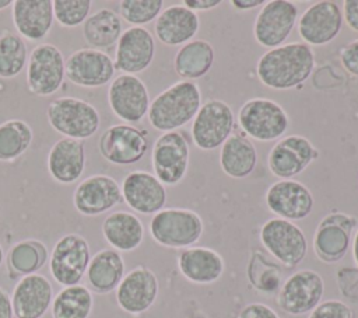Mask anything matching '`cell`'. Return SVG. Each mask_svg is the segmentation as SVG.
I'll return each instance as SVG.
<instances>
[{
	"mask_svg": "<svg viewBox=\"0 0 358 318\" xmlns=\"http://www.w3.org/2000/svg\"><path fill=\"white\" fill-rule=\"evenodd\" d=\"M315 70V53L303 42H291L264 52L256 63L260 83L273 90H291Z\"/></svg>",
	"mask_w": 358,
	"mask_h": 318,
	"instance_id": "6da1fadb",
	"label": "cell"
},
{
	"mask_svg": "<svg viewBox=\"0 0 358 318\" xmlns=\"http://www.w3.org/2000/svg\"><path fill=\"white\" fill-rule=\"evenodd\" d=\"M201 106V91L194 81L180 80L159 92L148 108L150 125L162 133L175 132L194 119Z\"/></svg>",
	"mask_w": 358,
	"mask_h": 318,
	"instance_id": "7a4b0ae2",
	"label": "cell"
},
{
	"mask_svg": "<svg viewBox=\"0 0 358 318\" xmlns=\"http://www.w3.org/2000/svg\"><path fill=\"white\" fill-rule=\"evenodd\" d=\"M46 118L53 130L67 139L85 140L92 137L99 126L98 109L88 101L74 97H60L49 102Z\"/></svg>",
	"mask_w": 358,
	"mask_h": 318,
	"instance_id": "3957f363",
	"label": "cell"
},
{
	"mask_svg": "<svg viewBox=\"0 0 358 318\" xmlns=\"http://www.w3.org/2000/svg\"><path fill=\"white\" fill-rule=\"evenodd\" d=\"M238 126L245 136L267 143L285 134L289 118L278 102L256 97L245 101L239 108Z\"/></svg>",
	"mask_w": 358,
	"mask_h": 318,
	"instance_id": "277c9868",
	"label": "cell"
},
{
	"mask_svg": "<svg viewBox=\"0 0 358 318\" xmlns=\"http://www.w3.org/2000/svg\"><path fill=\"white\" fill-rule=\"evenodd\" d=\"M204 224L201 217L183 207L162 209L150 220L152 240L166 248H189L201 237Z\"/></svg>",
	"mask_w": 358,
	"mask_h": 318,
	"instance_id": "5b68a950",
	"label": "cell"
},
{
	"mask_svg": "<svg viewBox=\"0 0 358 318\" xmlns=\"http://www.w3.org/2000/svg\"><path fill=\"white\" fill-rule=\"evenodd\" d=\"M66 78V59L53 43H38L28 55L27 85L31 94L49 97L56 94Z\"/></svg>",
	"mask_w": 358,
	"mask_h": 318,
	"instance_id": "8992f818",
	"label": "cell"
},
{
	"mask_svg": "<svg viewBox=\"0 0 358 318\" xmlns=\"http://www.w3.org/2000/svg\"><path fill=\"white\" fill-rule=\"evenodd\" d=\"M91 261L88 241L76 233L60 237L49 255V272L63 287L80 284Z\"/></svg>",
	"mask_w": 358,
	"mask_h": 318,
	"instance_id": "52a82bcc",
	"label": "cell"
},
{
	"mask_svg": "<svg viewBox=\"0 0 358 318\" xmlns=\"http://www.w3.org/2000/svg\"><path fill=\"white\" fill-rule=\"evenodd\" d=\"M235 115L232 108L222 99H208L201 104L192 120L190 134L197 148L211 151L221 147L234 133Z\"/></svg>",
	"mask_w": 358,
	"mask_h": 318,
	"instance_id": "ba28073f",
	"label": "cell"
},
{
	"mask_svg": "<svg viewBox=\"0 0 358 318\" xmlns=\"http://www.w3.org/2000/svg\"><path fill=\"white\" fill-rule=\"evenodd\" d=\"M259 237L264 249L285 268L299 265L306 256V237L294 221L280 217L268 219L262 226Z\"/></svg>",
	"mask_w": 358,
	"mask_h": 318,
	"instance_id": "9c48e42d",
	"label": "cell"
},
{
	"mask_svg": "<svg viewBox=\"0 0 358 318\" xmlns=\"http://www.w3.org/2000/svg\"><path fill=\"white\" fill-rule=\"evenodd\" d=\"M189 158V143L183 133L178 130L162 133L152 144V171L164 185L175 186L186 177Z\"/></svg>",
	"mask_w": 358,
	"mask_h": 318,
	"instance_id": "30bf717a",
	"label": "cell"
},
{
	"mask_svg": "<svg viewBox=\"0 0 358 318\" xmlns=\"http://www.w3.org/2000/svg\"><path fill=\"white\" fill-rule=\"evenodd\" d=\"M150 148L148 133L127 123L109 126L98 141L101 155L113 165H131L144 158Z\"/></svg>",
	"mask_w": 358,
	"mask_h": 318,
	"instance_id": "8fae6325",
	"label": "cell"
},
{
	"mask_svg": "<svg viewBox=\"0 0 358 318\" xmlns=\"http://www.w3.org/2000/svg\"><path fill=\"white\" fill-rule=\"evenodd\" d=\"M324 282L313 269H301L288 276L277 294L278 307L289 315H303L322 303Z\"/></svg>",
	"mask_w": 358,
	"mask_h": 318,
	"instance_id": "7c38bea8",
	"label": "cell"
},
{
	"mask_svg": "<svg viewBox=\"0 0 358 318\" xmlns=\"http://www.w3.org/2000/svg\"><path fill=\"white\" fill-rule=\"evenodd\" d=\"M319 158V150L301 134H288L278 139L267 155L270 172L280 179H292Z\"/></svg>",
	"mask_w": 358,
	"mask_h": 318,
	"instance_id": "4fadbf2b",
	"label": "cell"
},
{
	"mask_svg": "<svg viewBox=\"0 0 358 318\" xmlns=\"http://www.w3.org/2000/svg\"><path fill=\"white\" fill-rule=\"evenodd\" d=\"M298 18V6L288 0L266 1L253 22L255 41L267 49L281 46L291 35Z\"/></svg>",
	"mask_w": 358,
	"mask_h": 318,
	"instance_id": "5bb4252c",
	"label": "cell"
},
{
	"mask_svg": "<svg viewBox=\"0 0 358 318\" xmlns=\"http://www.w3.org/2000/svg\"><path fill=\"white\" fill-rule=\"evenodd\" d=\"M357 224V217L347 213L331 212L326 214L319 221L313 234L315 255L326 263L343 259L350 248L351 235Z\"/></svg>",
	"mask_w": 358,
	"mask_h": 318,
	"instance_id": "9a60e30c",
	"label": "cell"
},
{
	"mask_svg": "<svg viewBox=\"0 0 358 318\" xmlns=\"http://www.w3.org/2000/svg\"><path fill=\"white\" fill-rule=\"evenodd\" d=\"M108 102L116 118L131 125L141 122L148 113L150 94L140 77L120 74L109 84Z\"/></svg>",
	"mask_w": 358,
	"mask_h": 318,
	"instance_id": "2e32d148",
	"label": "cell"
},
{
	"mask_svg": "<svg viewBox=\"0 0 358 318\" xmlns=\"http://www.w3.org/2000/svg\"><path fill=\"white\" fill-rule=\"evenodd\" d=\"M116 73L113 59L105 50L83 48L66 59V77L84 88H98L109 84Z\"/></svg>",
	"mask_w": 358,
	"mask_h": 318,
	"instance_id": "e0dca14e",
	"label": "cell"
},
{
	"mask_svg": "<svg viewBox=\"0 0 358 318\" xmlns=\"http://www.w3.org/2000/svg\"><path fill=\"white\" fill-rule=\"evenodd\" d=\"M123 202L119 182L106 174L83 179L73 192L74 209L83 216H99Z\"/></svg>",
	"mask_w": 358,
	"mask_h": 318,
	"instance_id": "ac0fdd59",
	"label": "cell"
},
{
	"mask_svg": "<svg viewBox=\"0 0 358 318\" xmlns=\"http://www.w3.org/2000/svg\"><path fill=\"white\" fill-rule=\"evenodd\" d=\"M343 27V14L337 3L322 0L310 4L298 18V34L303 43L322 46L337 38Z\"/></svg>",
	"mask_w": 358,
	"mask_h": 318,
	"instance_id": "d6986e66",
	"label": "cell"
},
{
	"mask_svg": "<svg viewBox=\"0 0 358 318\" xmlns=\"http://www.w3.org/2000/svg\"><path fill=\"white\" fill-rule=\"evenodd\" d=\"M264 200L271 213L289 221L306 219L315 205L310 189L295 179L273 182L266 191Z\"/></svg>",
	"mask_w": 358,
	"mask_h": 318,
	"instance_id": "ffe728a7",
	"label": "cell"
},
{
	"mask_svg": "<svg viewBox=\"0 0 358 318\" xmlns=\"http://www.w3.org/2000/svg\"><path fill=\"white\" fill-rule=\"evenodd\" d=\"M155 56V41L152 34L144 27H130L124 29L116 43L115 69L123 74L141 73L147 70Z\"/></svg>",
	"mask_w": 358,
	"mask_h": 318,
	"instance_id": "44dd1931",
	"label": "cell"
},
{
	"mask_svg": "<svg viewBox=\"0 0 358 318\" xmlns=\"http://www.w3.org/2000/svg\"><path fill=\"white\" fill-rule=\"evenodd\" d=\"M158 290L155 273L145 266H137L126 273L116 287V303L124 312L140 315L154 305Z\"/></svg>",
	"mask_w": 358,
	"mask_h": 318,
	"instance_id": "7402d4cb",
	"label": "cell"
},
{
	"mask_svg": "<svg viewBox=\"0 0 358 318\" xmlns=\"http://www.w3.org/2000/svg\"><path fill=\"white\" fill-rule=\"evenodd\" d=\"M124 203L140 214H155L166 203L165 185L151 172H129L120 185Z\"/></svg>",
	"mask_w": 358,
	"mask_h": 318,
	"instance_id": "603a6c76",
	"label": "cell"
},
{
	"mask_svg": "<svg viewBox=\"0 0 358 318\" xmlns=\"http://www.w3.org/2000/svg\"><path fill=\"white\" fill-rule=\"evenodd\" d=\"M53 301V286L41 273L22 276L11 293V305L15 318H42Z\"/></svg>",
	"mask_w": 358,
	"mask_h": 318,
	"instance_id": "cb8c5ba5",
	"label": "cell"
},
{
	"mask_svg": "<svg viewBox=\"0 0 358 318\" xmlns=\"http://www.w3.org/2000/svg\"><path fill=\"white\" fill-rule=\"evenodd\" d=\"M11 18L17 34L27 41H41L52 29L55 15L52 0H15Z\"/></svg>",
	"mask_w": 358,
	"mask_h": 318,
	"instance_id": "d4e9b609",
	"label": "cell"
},
{
	"mask_svg": "<svg viewBox=\"0 0 358 318\" xmlns=\"http://www.w3.org/2000/svg\"><path fill=\"white\" fill-rule=\"evenodd\" d=\"M199 28L200 18L197 13L183 4L162 8L154 24L155 36L166 46H182L193 41Z\"/></svg>",
	"mask_w": 358,
	"mask_h": 318,
	"instance_id": "484cf974",
	"label": "cell"
},
{
	"mask_svg": "<svg viewBox=\"0 0 358 318\" xmlns=\"http://www.w3.org/2000/svg\"><path fill=\"white\" fill-rule=\"evenodd\" d=\"M85 147L81 140L63 137L49 150L46 167L49 175L59 184L70 185L78 181L85 170Z\"/></svg>",
	"mask_w": 358,
	"mask_h": 318,
	"instance_id": "4316f807",
	"label": "cell"
},
{
	"mask_svg": "<svg viewBox=\"0 0 358 318\" xmlns=\"http://www.w3.org/2000/svg\"><path fill=\"white\" fill-rule=\"evenodd\" d=\"M178 268L189 282L211 284L222 276L225 263L222 256L211 248L189 247L179 254Z\"/></svg>",
	"mask_w": 358,
	"mask_h": 318,
	"instance_id": "83f0119b",
	"label": "cell"
},
{
	"mask_svg": "<svg viewBox=\"0 0 358 318\" xmlns=\"http://www.w3.org/2000/svg\"><path fill=\"white\" fill-rule=\"evenodd\" d=\"M102 235L105 241L119 252L137 249L144 238L143 221L130 212L117 210L108 214L102 221Z\"/></svg>",
	"mask_w": 358,
	"mask_h": 318,
	"instance_id": "f1b7e54d",
	"label": "cell"
},
{
	"mask_svg": "<svg viewBox=\"0 0 358 318\" xmlns=\"http://www.w3.org/2000/svg\"><path fill=\"white\" fill-rule=\"evenodd\" d=\"M124 275V259L122 254L116 249L105 248L91 256L85 277L91 291L108 294L116 290Z\"/></svg>",
	"mask_w": 358,
	"mask_h": 318,
	"instance_id": "f546056e",
	"label": "cell"
},
{
	"mask_svg": "<svg viewBox=\"0 0 358 318\" xmlns=\"http://www.w3.org/2000/svg\"><path fill=\"white\" fill-rule=\"evenodd\" d=\"M257 165V150L248 136L232 133L220 148V167L231 178L249 177Z\"/></svg>",
	"mask_w": 358,
	"mask_h": 318,
	"instance_id": "4dcf8cb0",
	"label": "cell"
},
{
	"mask_svg": "<svg viewBox=\"0 0 358 318\" xmlns=\"http://www.w3.org/2000/svg\"><path fill=\"white\" fill-rule=\"evenodd\" d=\"M122 32V18L109 7H102L90 14L83 24V36L91 49L105 50L113 48L117 43Z\"/></svg>",
	"mask_w": 358,
	"mask_h": 318,
	"instance_id": "1f68e13d",
	"label": "cell"
},
{
	"mask_svg": "<svg viewBox=\"0 0 358 318\" xmlns=\"http://www.w3.org/2000/svg\"><path fill=\"white\" fill-rule=\"evenodd\" d=\"M214 48L208 41L193 39L182 45L173 57L176 74L186 81L204 77L214 63Z\"/></svg>",
	"mask_w": 358,
	"mask_h": 318,
	"instance_id": "d6a6232c",
	"label": "cell"
},
{
	"mask_svg": "<svg viewBox=\"0 0 358 318\" xmlns=\"http://www.w3.org/2000/svg\"><path fill=\"white\" fill-rule=\"evenodd\" d=\"M46 245L38 240H22L15 242L7 254V266L11 277H22L36 273L48 261Z\"/></svg>",
	"mask_w": 358,
	"mask_h": 318,
	"instance_id": "836d02e7",
	"label": "cell"
},
{
	"mask_svg": "<svg viewBox=\"0 0 358 318\" xmlns=\"http://www.w3.org/2000/svg\"><path fill=\"white\" fill-rule=\"evenodd\" d=\"M94 307L92 291L84 284L63 287L50 305L53 318H90Z\"/></svg>",
	"mask_w": 358,
	"mask_h": 318,
	"instance_id": "e575fe53",
	"label": "cell"
},
{
	"mask_svg": "<svg viewBox=\"0 0 358 318\" xmlns=\"http://www.w3.org/2000/svg\"><path fill=\"white\" fill-rule=\"evenodd\" d=\"M246 276L249 283L260 293L274 294L282 284V269L274 261H271L264 252L256 249L250 255L246 268Z\"/></svg>",
	"mask_w": 358,
	"mask_h": 318,
	"instance_id": "d590c367",
	"label": "cell"
},
{
	"mask_svg": "<svg viewBox=\"0 0 358 318\" xmlns=\"http://www.w3.org/2000/svg\"><path fill=\"white\" fill-rule=\"evenodd\" d=\"M32 127L22 119H8L0 123V161H14L31 147Z\"/></svg>",
	"mask_w": 358,
	"mask_h": 318,
	"instance_id": "8d00e7d4",
	"label": "cell"
},
{
	"mask_svg": "<svg viewBox=\"0 0 358 318\" xmlns=\"http://www.w3.org/2000/svg\"><path fill=\"white\" fill-rule=\"evenodd\" d=\"M28 63V48L25 39L17 32L3 31L0 34V78L17 77Z\"/></svg>",
	"mask_w": 358,
	"mask_h": 318,
	"instance_id": "74e56055",
	"label": "cell"
},
{
	"mask_svg": "<svg viewBox=\"0 0 358 318\" xmlns=\"http://www.w3.org/2000/svg\"><path fill=\"white\" fill-rule=\"evenodd\" d=\"M162 6V0H122L119 3V15L131 27H143L157 20Z\"/></svg>",
	"mask_w": 358,
	"mask_h": 318,
	"instance_id": "f35d334b",
	"label": "cell"
},
{
	"mask_svg": "<svg viewBox=\"0 0 358 318\" xmlns=\"http://www.w3.org/2000/svg\"><path fill=\"white\" fill-rule=\"evenodd\" d=\"M52 3L55 20L66 28L83 25L92 7L91 0H53Z\"/></svg>",
	"mask_w": 358,
	"mask_h": 318,
	"instance_id": "ab89813d",
	"label": "cell"
},
{
	"mask_svg": "<svg viewBox=\"0 0 358 318\" xmlns=\"http://www.w3.org/2000/svg\"><path fill=\"white\" fill-rule=\"evenodd\" d=\"M336 282L344 298L358 303V268H340L336 273Z\"/></svg>",
	"mask_w": 358,
	"mask_h": 318,
	"instance_id": "60d3db41",
	"label": "cell"
},
{
	"mask_svg": "<svg viewBox=\"0 0 358 318\" xmlns=\"http://www.w3.org/2000/svg\"><path fill=\"white\" fill-rule=\"evenodd\" d=\"M308 318H352V311L344 301L326 300L316 305Z\"/></svg>",
	"mask_w": 358,
	"mask_h": 318,
	"instance_id": "b9f144b4",
	"label": "cell"
},
{
	"mask_svg": "<svg viewBox=\"0 0 358 318\" xmlns=\"http://www.w3.org/2000/svg\"><path fill=\"white\" fill-rule=\"evenodd\" d=\"M340 63L345 71L358 77V39L344 45L338 53Z\"/></svg>",
	"mask_w": 358,
	"mask_h": 318,
	"instance_id": "7bdbcfd3",
	"label": "cell"
},
{
	"mask_svg": "<svg viewBox=\"0 0 358 318\" xmlns=\"http://www.w3.org/2000/svg\"><path fill=\"white\" fill-rule=\"evenodd\" d=\"M238 318H280L278 314L267 304L249 303L238 314Z\"/></svg>",
	"mask_w": 358,
	"mask_h": 318,
	"instance_id": "ee69618b",
	"label": "cell"
},
{
	"mask_svg": "<svg viewBox=\"0 0 358 318\" xmlns=\"http://www.w3.org/2000/svg\"><path fill=\"white\" fill-rule=\"evenodd\" d=\"M343 21L347 27L355 32H358V0H345L343 1Z\"/></svg>",
	"mask_w": 358,
	"mask_h": 318,
	"instance_id": "f6af8a7d",
	"label": "cell"
},
{
	"mask_svg": "<svg viewBox=\"0 0 358 318\" xmlns=\"http://www.w3.org/2000/svg\"><path fill=\"white\" fill-rule=\"evenodd\" d=\"M0 318H14L11 296L3 287H0Z\"/></svg>",
	"mask_w": 358,
	"mask_h": 318,
	"instance_id": "bcb514c9",
	"label": "cell"
},
{
	"mask_svg": "<svg viewBox=\"0 0 358 318\" xmlns=\"http://www.w3.org/2000/svg\"><path fill=\"white\" fill-rule=\"evenodd\" d=\"M221 4V0H186L183 1V6L193 11L199 10H211Z\"/></svg>",
	"mask_w": 358,
	"mask_h": 318,
	"instance_id": "7dc6e473",
	"label": "cell"
},
{
	"mask_svg": "<svg viewBox=\"0 0 358 318\" xmlns=\"http://www.w3.org/2000/svg\"><path fill=\"white\" fill-rule=\"evenodd\" d=\"M264 0H231V4L236 10H252L255 7L263 6Z\"/></svg>",
	"mask_w": 358,
	"mask_h": 318,
	"instance_id": "c3c4849f",
	"label": "cell"
},
{
	"mask_svg": "<svg viewBox=\"0 0 358 318\" xmlns=\"http://www.w3.org/2000/svg\"><path fill=\"white\" fill-rule=\"evenodd\" d=\"M352 258H354V262L355 265L358 266V228L354 234V240H352Z\"/></svg>",
	"mask_w": 358,
	"mask_h": 318,
	"instance_id": "681fc988",
	"label": "cell"
},
{
	"mask_svg": "<svg viewBox=\"0 0 358 318\" xmlns=\"http://www.w3.org/2000/svg\"><path fill=\"white\" fill-rule=\"evenodd\" d=\"M13 4L11 0H0V10H4Z\"/></svg>",
	"mask_w": 358,
	"mask_h": 318,
	"instance_id": "f907efd6",
	"label": "cell"
},
{
	"mask_svg": "<svg viewBox=\"0 0 358 318\" xmlns=\"http://www.w3.org/2000/svg\"><path fill=\"white\" fill-rule=\"evenodd\" d=\"M3 261H4V251H3V247L0 244V266L3 265Z\"/></svg>",
	"mask_w": 358,
	"mask_h": 318,
	"instance_id": "816d5d0a",
	"label": "cell"
},
{
	"mask_svg": "<svg viewBox=\"0 0 358 318\" xmlns=\"http://www.w3.org/2000/svg\"><path fill=\"white\" fill-rule=\"evenodd\" d=\"M0 212H1V207H0Z\"/></svg>",
	"mask_w": 358,
	"mask_h": 318,
	"instance_id": "f5cc1de1",
	"label": "cell"
}]
</instances>
